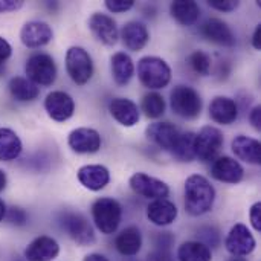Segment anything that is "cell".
<instances>
[{
    "label": "cell",
    "instance_id": "1",
    "mask_svg": "<svg viewBox=\"0 0 261 261\" xmlns=\"http://www.w3.org/2000/svg\"><path fill=\"white\" fill-rule=\"evenodd\" d=\"M216 202V190L202 174H191L185 180V211L193 217L210 213Z\"/></svg>",
    "mask_w": 261,
    "mask_h": 261
},
{
    "label": "cell",
    "instance_id": "2",
    "mask_svg": "<svg viewBox=\"0 0 261 261\" xmlns=\"http://www.w3.org/2000/svg\"><path fill=\"white\" fill-rule=\"evenodd\" d=\"M171 75L170 64L161 57L147 55L138 61V78L144 87L153 92L165 89L171 83Z\"/></svg>",
    "mask_w": 261,
    "mask_h": 261
},
{
    "label": "cell",
    "instance_id": "3",
    "mask_svg": "<svg viewBox=\"0 0 261 261\" xmlns=\"http://www.w3.org/2000/svg\"><path fill=\"white\" fill-rule=\"evenodd\" d=\"M92 219L101 234L112 236L121 225L122 206L113 197H99L92 205Z\"/></svg>",
    "mask_w": 261,
    "mask_h": 261
},
{
    "label": "cell",
    "instance_id": "4",
    "mask_svg": "<svg viewBox=\"0 0 261 261\" xmlns=\"http://www.w3.org/2000/svg\"><path fill=\"white\" fill-rule=\"evenodd\" d=\"M170 107L174 115L184 119H196L202 113L203 99L194 87L177 84L170 93Z\"/></svg>",
    "mask_w": 261,
    "mask_h": 261
},
{
    "label": "cell",
    "instance_id": "5",
    "mask_svg": "<svg viewBox=\"0 0 261 261\" xmlns=\"http://www.w3.org/2000/svg\"><path fill=\"white\" fill-rule=\"evenodd\" d=\"M24 73L26 78L34 83L35 86L49 87L55 83L58 69L55 60L44 52L32 54L24 63Z\"/></svg>",
    "mask_w": 261,
    "mask_h": 261
},
{
    "label": "cell",
    "instance_id": "6",
    "mask_svg": "<svg viewBox=\"0 0 261 261\" xmlns=\"http://www.w3.org/2000/svg\"><path fill=\"white\" fill-rule=\"evenodd\" d=\"M66 72L76 86L87 84L95 72L90 54L81 46H70L66 52Z\"/></svg>",
    "mask_w": 261,
    "mask_h": 261
},
{
    "label": "cell",
    "instance_id": "7",
    "mask_svg": "<svg viewBox=\"0 0 261 261\" xmlns=\"http://www.w3.org/2000/svg\"><path fill=\"white\" fill-rule=\"evenodd\" d=\"M225 136L220 128L213 125H205L194 133V154L200 162H213L219 158L220 150L223 148Z\"/></svg>",
    "mask_w": 261,
    "mask_h": 261
},
{
    "label": "cell",
    "instance_id": "8",
    "mask_svg": "<svg viewBox=\"0 0 261 261\" xmlns=\"http://www.w3.org/2000/svg\"><path fill=\"white\" fill-rule=\"evenodd\" d=\"M225 248L234 257H248L255 251L257 242L246 225L237 223L228 232L225 239Z\"/></svg>",
    "mask_w": 261,
    "mask_h": 261
},
{
    "label": "cell",
    "instance_id": "9",
    "mask_svg": "<svg viewBox=\"0 0 261 261\" xmlns=\"http://www.w3.org/2000/svg\"><path fill=\"white\" fill-rule=\"evenodd\" d=\"M128 184L130 188L144 199H167L170 194V187L167 185V182L153 177L147 173H135L130 177Z\"/></svg>",
    "mask_w": 261,
    "mask_h": 261
},
{
    "label": "cell",
    "instance_id": "10",
    "mask_svg": "<svg viewBox=\"0 0 261 261\" xmlns=\"http://www.w3.org/2000/svg\"><path fill=\"white\" fill-rule=\"evenodd\" d=\"M44 110L47 116L55 122H64L75 113L73 98L63 90H52L44 98Z\"/></svg>",
    "mask_w": 261,
    "mask_h": 261
},
{
    "label": "cell",
    "instance_id": "11",
    "mask_svg": "<svg viewBox=\"0 0 261 261\" xmlns=\"http://www.w3.org/2000/svg\"><path fill=\"white\" fill-rule=\"evenodd\" d=\"M87 26L90 32L95 35L98 41H101L106 46H115L119 38V29L113 17L104 12H93L89 20Z\"/></svg>",
    "mask_w": 261,
    "mask_h": 261
},
{
    "label": "cell",
    "instance_id": "12",
    "mask_svg": "<svg viewBox=\"0 0 261 261\" xmlns=\"http://www.w3.org/2000/svg\"><path fill=\"white\" fill-rule=\"evenodd\" d=\"M67 144L73 153L93 154L101 150L102 139L98 130L90 128V127H80L69 133Z\"/></svg>",
    "mask_w": 261,
    "mask_h": 261
},
{
    "label": "cell",
    "instance_id": "13",
    "mask_svg": "<svg viewBox=\"0 0 261 261\" xmlns=\"http://www.w3.org/2000/svg\"><path fill=\"white\" fill-rule=\"evenodd\" d=\"M180 135L182 132L171 122H154V124H150L145 130L147 139L156 147H159L161 150L168 151V153L173 151Z\"/></svg>",
    "mask_w": 261,
    "mask_h": 261
},
{
    "label": "cell",
    "instance_id": "14",
    "mask_svg": "<svg viewBox=\"0 0 261 261\" xmlns=\"http://www.w3.org/2000/svg\"><path fill=\"white\" fill-rule=\"evenodd\" d=\"M63 226L67 236L78 246H90L96 240L92 225L87 222V219L83 214H78V213L66 214L63 220Z\"/></svg>",
    "mask_w": 261,
    "mask_h": 261
},
{
    "label": "cell",
    "instance_id": "15",
    "mask_svg": "<svg viewBox=\"0 0 261 261\" xmlns=\"http://www.w3.org/2000/svg\"><path fill=\"white\" fill-rule=\"evenodd\" d=\"M211 176L219 182L237 185L245 177V168L231 156H219L211 164Z\"/></svg>",
    "mask_w": 261,
    "mask_h": 261
},
{
    "label": "cell",
    "instance_id": "16",
    "mask_svg": "<svg viewBox=\"0 0 261 261\" xmlns=\"http://www.w3.org/2000/svg\"><path fill=\"white\" fill-rule=\"evenodd\" d=\"M200 34L205 40L217 44V46H223V47H232L237 43L236 34L231 29V26L220 20V18H208L202 26H200Z\"/></svg>",
    "mask_w": 261,
    "mask_h": 261
},
{
    "label": "cell",
    "instance_id": "17",
    "mask_svg": "<svg viewBox=\"0 0 261 261\" xmlns=\"http://www.w3.org/2000/svg\"><path fill=\"white\" fill-rule=\"evenodd\" d=\"M54 38L52 28L41 20H31L23 24L20 31V41L31 49L46 46Z\"/></svg>",
    "mask_w": 261,
    "mask_h": 261
},
{
    "label": "cell",
    "instance_id": "18",
    "mask_svg": "<svg viewBox=\"0 0 261 261\" xmlns=\"http://www.w3.org/2000/svg\"><path fill=\"white\" fill-rule=\"evenodd\" d=\"M109 112L112 118L122 127H135L141 119V110L138 104L128 98H113L109 102Z\"/></svg>",
    "mask_w": 261,
    "mask_h": 261
},
{
    "label": "cell",
    "instance_id": "19",
    "mask_svg": "<svg viewBox=\"0 0 261 261\" xmlns=\"http://www.w3.org/2000/svg\"><path fill=\"white\" fill-rule=\"evenodd\" d=\"M60 255V245L49 236L34 239L24 249L23 257L26 261H54Z\"/></svg>",
    "mask_w": 261,
    "mask_h": 261
},
{
    "label": "cell",
    "instance_id": "20",
    "mask_svg": "<svg viewBox=\"0 0 261 261\" xmlns=\"http://www.w3.org/2000/svg\"><path fill=\"white\" fill-rule=\"evenodd\" d=\"M210 118L220 125H231L237 121L239 118V104L236 99L229 96L219 95L213 98L208 107Z\"/></svg>",
    "mask_w": 261,
    "mask_h": 261
},
{
    "label": "cell",
    "instance_id": "21",
    "mask_svg": "<svg viewBox=\"0 0 261 261\" xmlns=\"http://www.w3.org/2000/svg\"><path fill=\"white\" fill-rule=\"evenodd\" d=\"M119 38L122 40V44L128 50L139 52L148 44L150 32H148L147 26L142 21L132 20V21H127L122 26V29L119 31Z\"/></svg>",
    "mask_w": 261,
    "mask_h": 261
},
{
    "label": "cell",
    "instance_id": "22",
    "mask_svg": "<svg viewBox=\"0 0 261 261\" xmlns=\"http://www.w3.org/2000/svg\"><path fill=\"white\" fill-rule=\"evenodd\" d=\"M78 182L89 191H101L110 182V171L104 165H83L76 173Z\"/></svg>",
    "mask_w": 261,
    "mask_h": 261
},
{
    "label": "cell",
    "instance_id": "23",
    "mask_svg": "<svg viewBox=\"0 0 261 261\" xmlns=\"http://www.w3.org/2000/svg\"><path fill=\"white\" fill-rule=\"evenodd\" d=\"M177 206L168 199H156L151 200L147 206V219L154 226H170L177 219Z\"/></svg>",
    "mask_w": 261,
    "mask_h": 261
},
{
    "label": "cell",
    "instance_id": "24",
    "mask_svg": "<svg viewBox=\"0 0 261 261\" xmlns=\"http://www.w3.org/2000/svg\"><path fill=\"white\" fill-rule=\"evenodd\" d=\"M231 150L237 159H240L246 164H251V165H260L261 164V144L255 138L239 135L232 139Z\"/></svg>",
    "mask_w": 261,
    "mask_h": 261
},
{
    "label": "cell",
    "instance_id": "25",
    "mask_svg": "<svg viewBox=\"0 0 261 261\" xmlns=\"http://www.w3.org/2000/svg\"><path fill=\"white\" fill-rule=\"evenodd\" d=\"M142 232L138 226H128L122 229L115 239L116 251L124 257H135L142 248Z\"/></svg>",
    "mask_w": 261,
    "mask_h": 261
},
{
    "label": "cell",
    "instance_id": "26",
    "mask_svg": "<svg viewBox=\"0 0 261 261\" xmlns=\"http://www.w3.org/2000/svg\"><path fill=\"white\" fill-rule=\"evenodd\" d=\"M110 69L118 86H127L135 75V63L125 52H116L110 57Z\"/></svg>",
    "mask_w": 261,
    "mask_h": 261
},
{
    "label": "cell",
    "instance_id": "27",
    "mask_svg": "<svg viewBox=\"0 0 261 261\" xmlns=\"http://www.w3.org/2000/svg\"><path fill=\"white\" fill-rule=\"evenodd\" d=\"M171 17L182 26H193L199 21L200 6L193 0H176L170 5Z\"/></svg>",
    "mask_w": 261,
    "mask_h": 261
},
{
    "label": "cell",
    "instance_id": "28",
    "mask_svg": "<svg viewBox=\"0 0 261 261\" xmlns=\"http://www.w3.org/2000/svg\"><path fill=\"white\" fill-rule=\"evenodd\" d=\"M23 151L20 136L8 127H0V162L15 161Z\"/></svg>",
    "mask_w": 261,
    "mask_h": 261
},
{
    "label": "cell",
    "instance_id": "29",
    "mask_svg": "<svg viewBox=\"0 0 261 261\" xmlns=\"http://www.w3.org/2000/svg\"><path fill=\"white\" fill-rule=\"evenodd\" d=\"M9 93L11 96L18 101V102H31L35 101L40 95V89L38 86H35L34 83H31L28 78L24 76H14L9 80L8 84Z\"/></svg>",
    "mask_w": 261,
    "mask_h": 261
},
{
    "label": "cell",
    "instance_id": "30",
    "mask_svg": "<svg viewBox=\"0 0 261 261\" xmlns=\"http://www.w3.org/2000/svg\"><path fill=\"white\" fill-rule=\"evenodd\" d=\"M177 261H213V252L208 246L197 240L184 242L177 248Z\"/></svg>",
    "mask_w": 261,
    "mask_h": 261
},
{
    "label": "cell",
    "instance_id": "31",
    "mask_svg": "<svg viewBox=\"0 0 261 261\" xmlns=\"http://www.w3.org/2000/svg\"><path fill=\"white\" fill-rule=\"evenodd\" d=\"M165 109H167L165 98L159 92H148L144 95L139 110H142L148 119H159L161 116H164Z\"/></svg>",
    "mask_w": 261,
    "mask_h": 261
},
{
    "label": "cell",
    "instance_id": "32",
    "mask_svg": "<svg viewBox=\"0 0 261 261\" xmlns=\"http://www.w3.org/2000/svg\"><path fill=\"white\" fill-rule=\"evenodd\" d=\"M171 156L179 162H193L196 159L194 154V133L185 132L180 135L176 147L171 151Z\"/></svg>",
    "mask_w": 261,
    "mask_h": 261
},
{
    "label": "cell",
    "instance_id": "33",
    "mask_svg": "<svg viewBox=\"0 0 261 261\" xmlns=\"http://www.w3.org/2000/svg\"><path fill=\"white\" fill-rule=\"evenodd\" d=\"M187 63L188 66L191 67V70L200 76H206L210 75L211 72V67H213V60H211V55L206 54L205 50H193L188 58H187Z\"/></svg>",
    "mask_w": 261,
    "mask_h": 261
},
{
    "label": "cell",
    "instance_id": "34",
    "mask_svg": "<svg viewBox=\"0 0 261 261\" xmlns=\"http://www.w3.org/2000/svg\"><path fill=\"white\" fill-rule=\"evenodd\" d=\"M5 220L12 225V226H24L28 225V220H29V216L28 213L20 208V206H11L6 210V216H5Z\"/></svg>",
    "mask_w": 261,
    "mask_h": 261
},
{
    "label": "cell",
    "instance_id": "35",
    "mask_svg": "<svg viewBox=\"0 0 261 261\" xmlns=\"http://www.w3.org/2000/svg\"><path fill=\"white\" fill-rule=\"evenodd\" d=\"M199 240L200 243H203L205 246H208L210 249L211 248H216L219 246L220 243V236H219V231L214 228V226H205L199 231Z\"/></svg>",
    "mask_w": 261,
    "mask_h": 261
},
{
    "label": "cell",
    "instance_id": "36",
    "mask_svg": "<svg viewBox=\"0 0 261 261\" xmlns=\"http://www.w3.org/2000/svg\"><path fill=\"white\" fill-rule=\"evenodd\" d=\"M106 8L113 12V14H121V12H127L135 6L133 0H106Z\"/></svg>",
    "mask_w": 261,
    "mask_h": 261
},
{
    "label": "cell",
    "instance_id": "37",
    "mask_svg": "<svg viewBox=\"0 0 261 261\" xmlns=\"http://www.w3.org/2000/svg\"><path fill=\"white\" fill-rule=\"evenodd\" d=\"M208 6L220 12H232L240 6L237 0H208Z\"/></svg>",
    "mask_w": 261,
    "mask_h": 261
},
{
    "label": "cell",
    "instance_id": "38",
    "mask_svg": "<svg viewBox=\"0 0 261 261\" xmlns=\"http://www.w3.org/2000/svg\"><path fill=\"white\" fill-rule=\"evenodd\" d=\"M174 243V237L171 232H159L154 237V246L156 249H162V251H170L171 245Z\"/></svg>",
    "mask_w": 261,
    "mask_h": 261
},
{
    "label": "cell",
    "instance_id": "39",
    "mask_svg": "<svg viewBox=\"0 0 261 261\" xmlns=\"http://www.w3.org/2000/svg\"><path fill=\"white\" fill-rule=\"evenodd\" d=\"M249 219H251L252 228H254L257 232H261V202H255V203L251 206Z\"/></svg>",
    "mask_w": 261,
    "mask_h": 261
},
{
    "label": "cell",
    "instance_id": "40",
    "mask_svg": "<svg viewBox=\"0 0 261 261\" xmlns=\"http://www.w3.org/2000/svg\"><path fill=\"white\" fill-rule=\"evenodd\" d=\"M11 55H12V46L6 38L0 37V67L11 58Z\"/></svg>",
    "mask_w": 261,
    "mask_h": 261
},
{
    "label": "cell",
    "instance_id": "41",
    "mask_svg": "<svg viewBox=\"0 0 261 261\" xmlns=\"http://www.w3.org/2000/svg\"><path fill=\"white\" fill-rule=\"evenodd\" d=\"M145 261H174L173 255L170 251H162V249H156L153 252H150L147 255Z\"/></svg>",
    "mask_w": 261,
    "mask_h": 261
},
{
    "label": "cell",
    "instance_id": "42",
    "mask_svg": "<svg viewBox=\"0 0 261 261\" xmlns=\"http://www.w3.org/2000/svg\"><path fill=\"white\" fill-rule=\"evenodd\" d=\"M23 6V2H15V0H0V14L3 12H12L17 11Z\"/></svg>",
    "mask_w": 261,
    "mask_h": 261
},
{
    "label": "cell",
    "instance_id": "43",
    "mask_svg": "<svg viewBox=\"0 0 261 261\" xmlns=\"http://www.w3.org/2000/svg\"><path fill=\"white\" fill-rule=\"evenodd\" d=\"M249 121L252 124V127L260 132L261 130V106H255L251 112H249Z\"/></svg>",
    "mask_w": 261,
    "mask_h": 261
},
{
    "label": "cell",
    "instance_id": "44",
    "mask_svg": "<svg viewBox=\"0 0 261 261\" xmlns=\"http://www.w3.org/2000/svg\"><path fill=\"white\" fill-rule=\"evenodd\" d=\"M252 46H254V49H257V50H260L261 49V23L260 24H257V28H255V31H254V34H252Z\"/></svg>",
    "mask_w": 261,
    "mask_h": 261
},
{
    "label": "cell",
    "instance_id": "45",
    "mask_svg": "<svg viewBox=\"0 0 261 261\" xmlns=\"http://www.w3.org/2000/svg\"><path fill=\"white\" fill-rule=\"evenodd\" d=\"M83 261H110V260H109L107 257H104L102 254H96V252H93V254L86 255Z\"/></svg>",
    "mask_w": 261,
    "mask_h": 261
},
{
    "label": "cell",
    "instance_id": "46",
    "mask_svg": "<svg viewBox=\"0 0 261 261\" xmlns=\"http://www.w3.org/2000/svg\"><path fill=\"white\" fill-rule=\"evenodd\" d=\"M6 184H8V176H6V173L0 168V193L6 188Z\"/></svg>",
    "mask_w": 261,
    "mask_h": 261
},
{
    "label": "cell",
    "instance_id": "47",
    "mask_svg": "<svg viewBox=\"0 0 261 261\" xmlns=\"http://www.w3.org/2000/svg\"><path fill=\"white\" fill-rule=\"evenodd\" d=\"M6 210H8V208H6V203H5V202H3V200L0 199V223H2L3 220H5V216H6Z\"/></svg>",
    "mask_w": 261,
    "mask_h": 261
},
{
    "label": "cell",
    "instance_id": "48",
    "mask_svg": "<svg viewBox=\"0 0 261 261\" xmlns=\"http://www.w3.org/2000/svg\"><path fill=\"white\" fill-rule=\"evenodd\" d=\"M232 261H243V260H232Z\"/></svg>",
    "mask_w": 261,
    "mask_h": 261
}]
</instances>
